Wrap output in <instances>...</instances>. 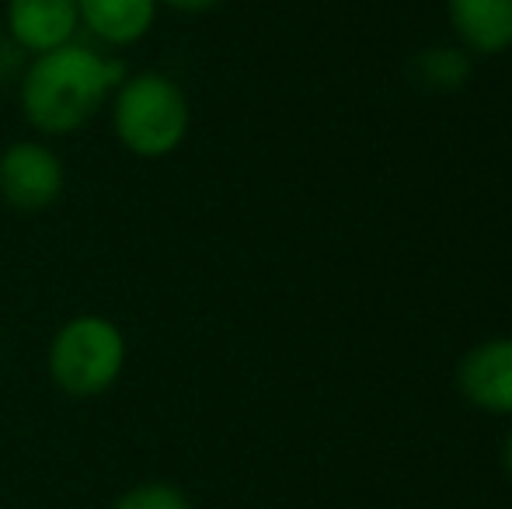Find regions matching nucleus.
<instances>
[{
    "label": "nucleus",
    "instance_id": "1",
    "mask_svg": "<svg viewBox=\"0 0 512 509\" xmlns=\"http://www.w3.org/2000/svg\"><path fill=\"white\" fill-rule=\"evenodd\" d=\"M122 84V67L88 46H67L39 53L21 77V112L39 133H74L95 116Z\"/></svg>",
    "mask_w": 512,
    "mask_h": 509
},
{
    "label": "nucleus",
    "instance_id": "2",
    "mask_svg": "<svg viewBox=\"0 0 512 509\" xmlns=\"http://www.w3.org/2000/svg\"><path fill=\"white\" fill-rule=\"evenodd\" d=\"M115 136L136 157H164L189 133V98L168 74H136L115 91Z\"/></svg>",
    "mask_w": 512,
    "mask_h": 509
},
{
    "label": "nucleus",
    "instance_id": "3",
    "mask_svg": "<svg viewBox=\"0 0 512 509\" xmlns=\"http://www.w3.org/2000/svg\"><path fill=\"white\" fill-rule=\"evenodd\" d=\"M126 339L102 314L67 321L49 342V377L70 398H98L122 377Z\"/></svg>",
    "mask_w": 512,
    "mask_h": 509
},
{
    "label": "nucleus",
    "instance_id": "4",
    "mask_svg": "<svg viewBox=\"0 0 512 509\" xmlns=\"http://www.w3.org/2000/svg\"><path fill=\"white\" fill-rule=\"evenodd\" d=\"M63 192V161L46 143H14L0 154V196L14 210H46Z\"/></svg>",
    "mask_w": 512,
    "mask_h": 509
},
{
    "label": "nucleus",
    "instance_id": "5",
    "mask_svg": "<svg viewBox=\"0 0 512 509\" xmlns=\"http://www.w3.org/2000/svg\"><path fill=\"white\" fill-rule=\"evenodd\" d=\"M457 384L471 405L512 415V339H488L460 360Z\"/></svg>",
    "mask_w": 512,
    "mask_h": 509
},
{
    "label": "nucleus",
    "instance_id": "6",
    "mask_svg": "<svg viewBox=\"0 0 512 509\" xmlns=\"http://www.w3.org/2000/svg\"><path fill=\"white\" fill-rule=\"evenodd\" d=\"M81 25L77 0H7V28L25 53H53L74 42Z\"/></svg>",
    "mask_w": 512,
    "mask_h": 509
},
{
    "label": "nucleus",
    "instance_id": "7",
    "mask_svg": "<svg viewBox=\"0 0 512 509\" xmlns=\"http://www.w3.org/2000/svg\"><path fill=\"white\" fill-rule=\"evenodd\" d=\"M464 53L495 56L512 46V0H446Z\"/></svg>",
    "mask_w": 512,
    "mask_h": 509
},
{
    "label": "nucleus",
    "instance_id": "8",
    "mask_svg": "<svg viewBox=\"0 0 512 509\" xmlns=\"http://www.w3.org/2000/svg\"><path fill=\"white\" fill-rule=\"evenodd\" d=\"M81 25H88L108 46H133L150 32L157 0H77Z\"/></svg>",
    "mask_w": 512,
    "mask_h": 509
},
{
    "label": "nucleus",
    "instance_id": "9",
    "mask_svg": "<svg viewBox=\"0 0 512 509\" xmlns=\"http://www.w3.org/2000/svg\"><path fill=\"white\" fill-rule=\"evenodd\" d=\"M415 77L432 91H453L471 77V56L464 49H425L415 60Z\"/></svg>",
    "mask_w": 512,
    "mask_h": 509
},
{
    "label": "nucleus",
    "instance_id": "10",
    "mask_svg": "<svg viewBox=\"0 0 512 509\" xmlns=\"http://www.w3.org/2000/svg\"><path fill=\"white\" fill-rule=\"evenodd\" d=\"M112 509H196L192 499L171 482H143L126 489Z\"/></svg>",
    "mask_w": 512,
    "mask_h": 509
},
{
    "label": "nucleus",
    "instance_id": "11",
    "mask_svg": "<svg viewBox=\"0 0 512 509\" xmlns=\"http://www.w3.org/2000/svg\"><path fill=\"white\" fill-rule=\"evenodd\" d=\"M157 4H168V7H175V11H185V14H199V11L216 7L220 0H157Z\"/></svg>",
    "mask_w": 512,
    "mask_h": 509
},
{
    "label": "nucleus",
    "instance_id": "12",
    "mask_svg": "<svg viewBox=\"0 0 512 509\" xmlns=\"http://www.w3.org/2000/svg\"><path fill=\"white\" fill-rule=\"evenodd\" d=\"M502 457H506V471L512 475V429H509V436H506V454H502Z\"/></svg>",
    "mask_w": 512,
    "mask_h": 509
}]
</instances>
